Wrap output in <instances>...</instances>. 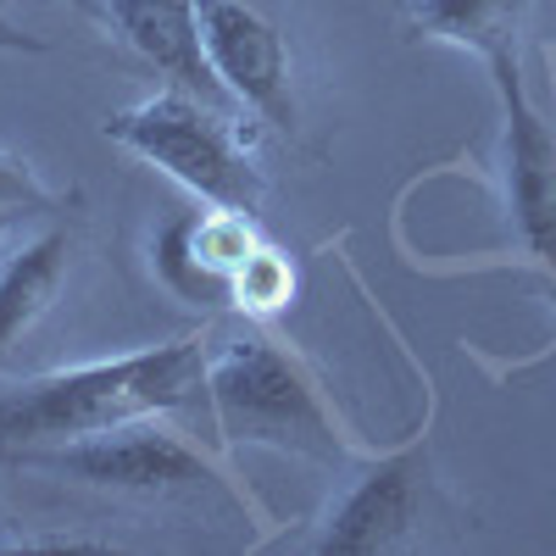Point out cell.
<instances>
[{
    "instance_id": "4fadbf2b",
    "label": "cell",
    "mask_w": 556,
    "mask_h": 556,
    "mask_svg": "<svg viewBox=\"0 0 556 556\" xmlns=\"http://www.w3.org/2000/svg\"><path fill=\"white\" fill-rule=\"evenodd\" d=\"M62 195L39 178V167L17 151H0V217H34V212H56Z\"/></svg>"
},
{
    "instance_id": "8fae6325",
    "label": "cell",
    "mask_w": 556,
    "mask_h": 556,
    "mask_svg": "<svg viewBox=\"0 0 556 556\" xmlns=\"http://www.w3.org/2000/svg\"><path fill=\"white\" fill-rule=\"evenodd\" d=\"M417 39L451 45L479 62L518 51V34L529 23V0H412L406 12Z\"/></svg>"
},
{
    "instance_id": "277c9868",
    "label": "cell",
    "mask_w": 556,
    "mask_h": 556,
    "mask_svg": "<svg viewBox=\"0 0 556 556\" xmlns=\"http://www.w3.org/2000/svg\"><path fill=\"white\" fill-rule=\"evenodd\" d=\"M495 101H501V206L513 223L518 262L540 267L545 285L556 290V106H545L518 51L484 62Z\"/></svg>"
},
{
    "instance_id": "7a4b0ae2",
    "label": "cell",
    "mask_w": 556,
    "mask_h": 556,
    "mask_svg": "<svg viewBox=\"0 0 556 556\" xmlns=\"http://www.w3.org/2000/svg\"><path fill=\"white\" fill-rule=\"evenodd\" d=\"M206 406L223 440L273 445L317 462L362 456V445L340 429L334 406L323 401L317 379L273 340H235L206 362Z\"/></svg>"
},
{
    "instance_id": "5bb4252c",
    "label": "cell",
    "mask_w": 556,
    "mask_h": 556,
    "mask_svg": "<svg viewBox=\"0 0 556 556\" xmlns=\"http://www.w3.org/2000/svg\"><path fill=\"white\" fill-rule=\"evenodd\" d=\"M0 51H23V56H45L51 45H45L39 34H28L23 23H12L7 17V7H0Z\"/></svg>"
},
{
    "instance_id": "6da1fadb",
    "label": "cell",
    "mask_w": 556,
    "mask_h": 556,
    "mask_svg": "<svg viewBox=\"0 0 556 556\" xmlns=\"http://www.w3.org/2000/svg\"><path fill=\"white\" fill-rule=\"evenodd\" d=\"M206 351L195 334L167 340V345H139L106 362L56 367L12 395H0V451H28V445H62L84 440L134 417H167L178 406L206 401Z\"/></svg>"
},
{
    "instance_id": "5b68a950",
    "label": "cell",
    "mask_w": 556,
    "mask_h": 556,
    "mask_svg": "<svg viewBox=\"0 0 556 556\" xmlns=\"http://www.w3.org/2000/svg\"><path fill=\"white\" fill-rule=\"evenodd\" d=\"M12 468L56 473L89 490H117V495H195V490H223V473L212 456L173 434L156 417H134V424L62 440V445H28V451H0Z\"/></svg>"
},
{
    "instance_id": "30bf717a",
    "label": "cell",
    "mask_w": 556,
    "mask_h": 556,
    "mask_svg": "<svg viewBox=\"0 0 556 556\" xmlns=\"http://www.w3.org/2000/svg\"><path fill=\"white\" fill-rule=\"evenodd\" d=\"M67 267H73L67 228H45V235L7 251V262H0V356L56 306V295L67 285Z\"/></svg>"
},
{
    "instance_id": "8992f818",
    "label": "cell",
    "mask_w": 556,
    "mask_h": 556,
    "mask_svg": "<svg viewBox=\"0 0 556 556\" xmlns=\"http://www.w3.org/2000/svg\"><path fill=\"white\" fill-rule=\"evenodd\" d=\"M434 506V456L429 429H417L406 445L367 456V468L345 484V495L317 523L312 551L323 556H379L412 545Z\"/></svg>"
},
{
    "instance_id": "ba28073f",
    "label": "cell",
    "mask_w": 556,
    "mask_h": 556,
    "mask_svg": "<svg viewBox=\"0 0 556 556\" xmlns=\"http://www.w3.org/2000/svg\"><path fill=\"white\" fill-rule=\"evenodd\" d=\"M262 245L267 240L256 228V212H228V206L173 212L151 235V273L178 301L235 306V285Z\"/></svg>"
},
{
    "instance_id": "7c38bea8",
    "label": "cell",
    "mask_w": 556,
    "mask_h": 556,
    "mask_svg": "<svg viewBox=\"0 0 556 556\" xmlns=\"http://www.w3.org/2000/svg\"><path fill=\"white\" fill-rule=\"evenodd\" d=\"M290 295H295V267H290V256L278 251V245H262V251L245 262L240 285H235V306H240V312H278Z\"/></svg>"
},
{
    "instance_id": "3957f363",
    "label": "cell",
    "mask_w": 556,
    "mask_h": 556,
    "mask_svg": "<svg viewBox=\"0 0 556 556\" xmlns=\"http://www.w3.org/2000/svg\"><path fill=\"white\" fill-rule=\"evenodd\" d=\"M101 128L123 151L162 167L173 184H184L201 206H228V212L262 206V190H267L262 167L251 162L228 106H212L173 84L162 96H146V101L112 112Z\"/></svg>"
},
{
    "instance_id": "9c48e42d",
    "label": "cell",
    "mask_w": 556,
    "mask_h": 556,
    "mask_svg": "<svg viewBox=\"0 0 556 556\" xmlns=\"http://www.w3.org/2000/svg\"><path fill=\"white\" fill-rule=\"evenodd\" d=\"M112 34L128 45L134 56H146L162 78H173L178 89H190V96L212 101V106H228V89L217 84L212 62H206V45H201V7L195 0H89Z\"/></svg>"
},
{
    "instance_id": "52a82bcc",
    "label": "cell",
    "mask_w": 556,
    "mask_h": 556,
    "mask_svg": "<svg viewBox=\"0 0 556 556\" xmlns=\"http://www.w3.org/2000/svg\"><path fill=\"white\" fill-rule=\"evenodd\" d=\"M201 45L228 101L256 112L273 128H295V89H290V45L245 0H195Z\"/></svg>"
}]
</instances>
